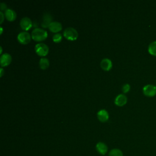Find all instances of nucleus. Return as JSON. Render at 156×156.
I'll list each match as a JSON object with an SVG mask.
<instances>
[{"label": "nucleus", "mask_w": 156, "mask_h": 156, "mask_svg": "<svg viewBox=\"0 0 156 156\" xmlns=\"http://www.w3.org/2000/svg\"><path fill=\"white\" fill-rule=\"evenodd\" d=\"M108 156H123V152L119 149L115 148L110 151Z\"/></svg>", "instance_id": "nucleus-17"}, {"label": "nucleus", "mask_w": 156, "mask_h": 156, "mask_svg": "<svg viewBox=\"0 0 156 156\" xmlns=\"http://www.w3.org/2000/svg\"><path fill=\"white\" fill-rule=\"evenodd\" d=\"M12 62V56L9 53H4L1 55L0 63L1 66H6Z\"/></svg>", "instance_id": "nucleus-7"}, {"label": "nucleus", "mask_w": 156, "mask_h": 156, "mask_svg": "<svg viewBox=\"0 0 156 156\" xmlns=\"http://www.w3.org/2000/svg\"><path fill=\"white\" fill-rule=\"evenodd\" d=\"M0 8H1V11L2 12L3 10H7V5L4 3V2H1V4H0Z\"/></svg>", "instance_id": "nucleus-20"}, {"label": "nucleus", "mask_w": 156, "mask_h": 156, "mask_svg": "<svg viewBox=\"0 0 156 156\" xmlns=\"http://www.w3.org/2000/svg\"><path fill=\"white\" fill-rule=\"evenodd\" d=\"M96 149L99 154L104 155L108 151V147L105 143L100 141L96 144Z\"/></svg>", "instance_id": "nucleus-8"}, {"label": "nucleus", "mask_w": 156, "mask_h": 156, "mask_svg": "<svg viewBox=\"0 0 156 156\" xmlns=\"http://www.w3.org/2000/svg\"><path fill=\"white\" fill-rule=\"evenodd\" d=\"M48 36V32L46 30L41 28H35L31 33V37L35 41H40L44 40Z\"/></svg>", "instance_id": "nucleus-1"}, {"label": "nucleus", "mask_w": 156, "mask_h": 156, "mask_svg": "<svg viewBox=\"0 0 156 156\" xmlns=\"http://www.w3.org/2000/svg\"><path fill=\"white\" fill-rule=\"evenodd\" d=\"M97 117L101 122H105L108 119L109 115L108 112L105 109H101L97 113Z\"/></svg>", "instance_id": "nucleus-10"}, {"label": "nucleus", "mask_w": 156, "mask_h": 156, "mask_svg": "<svg viewBox=\"0 0 156 156\" xmlns=\"http://www.w3.org/2000/svg\"><path fill=\"white\" fill-rule=\"evenodd\" d=\"M5 16L6 19L8 21H12L16 19V12L11 9H7L6 10H5Z\"/></svg>", "instance_id": "nucleus-13"}, {"label": "nucleus", "mask_w": 156, "mask_h": 156, "mask_svg": "<svg viewBox=\"0 0 156 156\" xmlns=\"http://www.w3.org/2000/svg\"><path fill=\"white\" fill-rule=\"evenodd\" d=\"M48 27L51 32H58L62 30V24L58 21H52Z\"/></svg>", "instance_id": "nucleus-12"}, {"label": "nucleus", "mask_w": 156, "mask_h": 156, "mask_svg": "<svg viewBox=\"0 0 156 156\" xmlns=\"http://www.w3.org/2000/svg\"><path fill=\"white\" fill-rule=\"evenodd\" d=\"M0 29H1V33L0 34H2V31H3V29H2V27L1 26L0 27Z\"/></svg>", "instance_id": "nucleus-23"}, {"label": "nucleus", "mask_w": 156, "mask_h": 156, "mask_svg": "<svg viewBox=\"0 0 156 156\" xmlns=\"http://www.w3.org/2000/svg\"><path fill=\"white\" fill-rule=\"evenodd\" d=\"M147 51L151 55L156 56V41H154L149 44Z\"/></svg>", "instance_id": "nucleus-16"}, {"label": "nucleus", "mask_w": 156, "mask_h": 156, "mask_svg": "<svg viewBox=\"0 0 156 156\" xmlns=\"http://www.w3.org/2000/svg\"><path fill=\"white\" fill-rule=\"evenodd\" d=\"M0 49H1V54H2V47H1V46L0 47Z\"/></svg>", "instance_id": "nucleus-24"}, {"label": "nucleus", "mask_w": 156, "mask_h": 156, "mask_svg": "<svg viewBox=\"0 0 156 156\" xmlns=\"http://www.w3.org/2000/svg\"><path fill=\"white\" fill-rule=\"evenodd\" d=\"M63 36L68 40H76L78 37V32L73 27H69L66 28L63 31Z\"/></svg>", "instance_id": "nucleus-2"}, {"label": "nucleus", "mask_w": 156, "mask_h": 156, "mask_svg": "<svg viewBox=\"0 0 156 156\" xmlns=\"http://www.w3.org/2000/svg\"><path fill=\"white\" fill-rule=\"evenodd\" d=\"M52 16L50 14H44L43 16L41 26L43 27H49L50 23L52 22Z\"/></svg>", "instance_id": "nucleus-14"}, {"label": "nucleus", "mask_w": 156, "mask_h": 156, "mask_svg": "<svg viewBox=\"0 0 156 156\" xmlns=\"http://www.w3.org/2000/svg\"><path fill=\"white\" fill-rule=\"evenodd\" d=\"M130 85L129 83H125L122 87V90L124 93H127L130 90Z\"/></svg>", "instance_id": "nucleus-19"}, {"label": "nucleus", "mask_w": 156, "mask_h": 156, "mask_svg": "<svg viewBox=\"0 0 156 156\" xmlns=\"http://www.w3.org/2000/svg\"><path fill=\"white\" fill-rule=\"evenodd\" d=\"M39 66L42 69H45L48 68V67L49 66V60L46 57L41 58L39 61Z\"/></svg>", "instance_id": "nucleus-15"}, {"label": "nucleus", "mask_w": 156, "mask_h": 156, "mask_svg": "<svg viewBox=\"0 0 156 156\" xmlns=\"http://www.w3.org/2000/svg\"><path fill=\"white\" fill-rule=\"evenodd\" d=\"M35 51L40 56H45L49 52V47L43 43H38L35 46Z\"/></svg>", "instance_id": "nucleus-3"}, {"label": "nucleus", "mask_w": 156, "mask_h": 156, "mask_svg": "<svg viewBox=\"0 0 156 156\" xmlns=\"http://www.w3.org/2000/svg\"><path fill=\"white\" fill-rule=\"evenodd\" d=\"M143 93L147 97H153L156 95V86L147 84L143 87Z\"/></svg>", "instance_id": "nucleus-4"}, {"label": "nucleus", "mask_w": 156, "mask_h": 156, "mask_svg": "<svg viewBox=\"0 0 156 156\" xmlns=\"http://www.w3.org/2000/svg\"><path fill=\"white\" fill-rule=\"evenodd\" d=\"M4 16L5 15H4V13H2V11L0 12V16H1V21H0V23H2L4 20Z\"/></svg>", "instance_id": "nucleus-21"}, {"label": "nucleus", "mask_w": 156, "mask_h": 156, "mask_svg": "<svg viewBox=\"0 0 156 156\" xmlns=\"http://www.w3.org/2000/svg\"><path fill=\"white\" fill-rule=\"evenodd\" d=\"M62 39V35L60 33H56L52 36V40L55 43H59Z\"/></svg>", "instance_id": "nucleus-18"}, {"label": "nucleus", "mask_w": 156, "mask_h": 156, "mask_svg": "<svg viewBox=\"0 0 156 156\" xmlns=\"http://www.w3.org/2000/svg\"><path fill=\"white\" fill-rule=\"evenodd\" d=\"M155 86H156V83H155Z\"/></svg>", "instance_id": "nucleus-25"}, {"label": "nucleus", "mask_w": 156, "mask_h": 156, "mask_svg": "<svg viewBox=\"0 0 156 156\" xmlns=\"http://www.w3.org/2000/svg\"><path fill=\"white\" fill-rule=\"evenodd\" d=\"M31 37H32L29 32L26 31H23L18 34L17 39L20 43L23 44H26L30 42Z\"/></svg>", "instance_id": "nucleus-5"}, {"label": "nucleus", "mask_w": 156, "mask_h": 156, "mask_svg": "<svg viewBox=\"0 0 156 156\" xmlns=\"http://www.w3.org/2000/svg\"><path fill=\"white\" fill-rule=\"evenodd\" d=\"M101 67L105 71L110 70L112 67V60L108 58H103L100 63Z\"/></svg>", "instance_id": "nucleus-11"}, {"label": "nucleus", "mask_w": 156, "mask_h": 156, "mask_svg": "<svg viewBox=\"0 0 156 156\" xmlns=\"http://www.w3.org/2000/svg\"><path fill=\"white\" fill-rule=\"evenodd\" d=\"M127 98L124 94H118L115 99V104L118 106H122L126 104Z\"/></svg>", "instance_id": "nucleus-9"}, {"label": "nucleus", "mask_w": 156, "mask_h": 156, "mask_svg": "<svg viewBox=\"0 0 156 156\" xmlns=\"http://www.w3.org/2000/svg\"><path fill=\"white\" fill-rule=\"evenodd\" d=\"M20 24L22 29L24 30H28L29 29L32 27V22L29 18L25 16L21 18V20H20Z\"/></svg>", "instance_id": "nucleus-6"}, {"label": "nucleus", "mask_w": 156, "mask_h": 156, "mask_svg": "<svg viewBox=\"0 0 156 156\" xmlns=\"http://www.w3.org/2000/svg\"><path fill=\"white\" fill-rule=\"evenodd\" d=\"M0 76H1V77H2V76H3V74H4V69H3V68H1V69H0Z\"/></svg>", "instance_id": "nucleus-22"}]
</instances>
